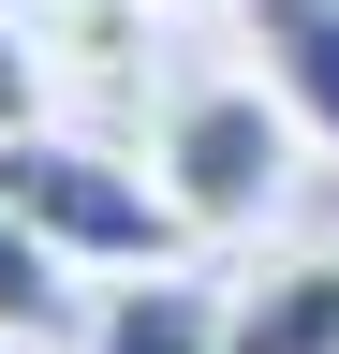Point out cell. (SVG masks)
<instances>
[{
  "mask_svg": "<svg viewBox=\"0 0 339 354\" xmlns=\"http://www.w3.org/2000/svg\"><path fill=\"white\" fill-rule=\"evenodd\" d=\"M236 59L295 104V133L339 162V0H251L236 15Z\"/></svg>",
  "mask_w": 339,
  "mask_h": 354,
  "instance_id": "5",
  "label": "cell"
},
{
  "mask_svg": "<svg viewBox=\"0 0 339 354\" xmlns=\"http://www.w3.org/2000/svg\"><path fill=\"white\" fill-rule=\"evenodd\" d=\"M310 162L325 148L295 133V104L251 59H192V74H162V104H148V177L192 207L206 251H266V221L295 207Z\"/></svg>",
  "mask_w": 339,
  "mask_h": 354,
  "instance_id": "1",
  "label": "cell"
},
{
  "mask_svg": "<svg viewBox=\"0 0 339 354\" xmlns=\"http://www.w3.org/2000/svg\"><path fill=\"white\" fill-rule=\"evenodd\" d=\"M0 207L30 221L45 251H74L89 281H148V266H192V207L148 177V148H89V133H30L0 148Z\"/></svg>",
  "mask_w": 339,
  "mask_h": 354,
  "instance_id": "2",
  "label": "cell"
},
{
  "mask_svg": "<svg viewBox=\"0 0 339 354\" xmlns=\"http://www.w3.org/2000/svg\"><path fill=\"white\" fill-rule=\"evenodd\" d=\"M236 354H339V236H266L236 266Z\"/></svg>",
  "mask_w": 339,
  "mask_h": 354,
  "instance_id": "4",
  "label": "cell"
},
{
  "mask_svg": "<svg viewBox=\"0 0 339 354\" xmlns=\"http://www.w3.org/2000/svg\"><path fill=\"white\" fill-rule=\"evenodd\" d=\"M74 354H236V281H206V266L89 281V339Z\"/></svg>",
  "mask_w": 339,
  "mask_h": 354,
  "instance_id": "3",
  "label": "cell"
},
{
  "mask_svg": "<svg viewBox=\"0 0 339 354\" xmlns=\"http://www.w3.org/2000/svg\"><path fill=\"white\" fill-rule=\"evenodd\" d=\"M148 15H162V30H236L251 0H148Z\"/></svg>",
  "mask_w": 339,
  "mask_h": 354,
  "instance_id": "9",
  "label": "cell"
},
{
  "mask_svg": "<svg viewBox=\"0 0 339 354\" xmlns=\"http://www.w3.org/2000/svg\"><path fill=\"white\" fill-rule=\"evenodd\" d=\"M162 44H177V30H162L148 0H74V15H59V74H89V88H133Z\"/></svg>",
  "mask_w": 339,
  "mask_h": 354,
  "instance_id": "8",
  "label": "cell"
},
{
  "mask_svg": "<svg viewBox=\"0 0 339 354\" xmlns=\"http://www.w3.org/2000/svg\"><path fill=\"white\" fill-rule=\"evenodd\" d=\"M74 339H89V266L0 207V354H74Z\"/></svg>",
  "mask_w": 339,
  "mask_h": 354,
  "instance_id": "6",
  "label": "cell"
},
{
  "mask_svg": "<svg viewBox=\"0 0 339 354\" xmlns=\"http://www.w3.org/2000/svg\"><path fill=\"white\" fill-rule=\"evenodd\" d=\"M59 15H30V0H0V148H30V133H59Z\"/></svg>",
  "mask_w": 339,
  "mask_h": 354,
  "instance_id": "7",
  "label": "cell"
},
{
  "mask_svg": "<svg viewBox=\"0 0 339 354\" xmlns=\"http://www.w3.org/2000/svg\"><path fill=\"white\" fill-rule=\"evenodd\" d=\"M30 15H74V0H30Z\"/></svg>",
  "mask_w": 339,
  "mask_h": 354,
  "instance_id": "10",
  "label": "cell"
}]
</instances>
